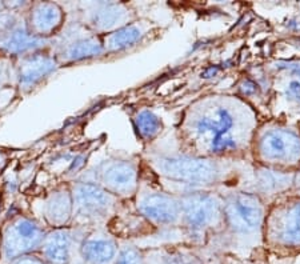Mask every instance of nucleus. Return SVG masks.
I'll list each match as a JSON object with an SVG mask.
<instances>
[{"instance_id":"1","label":"nucleus","mask_w":300,"mask_h":264,"mask_svg":"<svg viewBox=\"0 0 300 264\" xmlns=\"http://www.w3.org/2000/svg\"><path fill=\"white\" fill-rule=\"evenodd\" d=\"M235 114L223 104L204 108L195 120V134L203 140L211 154L223 155L238 146L235 138Z\"/></svg>"},{"instance_id":"2","label":"nucleus","mask_w":300,"mask_h":264,"mask_svg":"<svg viewBox=\"0 0 300 264\" xmlns=\"http://www.w3.org/2000/svg\"><path fill=\"white\" fill-rule=\"evenodd\" d=\"M46 228L39 220L30 216H18L4 228L2 236V264L28 254H36L47 235Z\"/></svg>"},{"instance_id":"3","label":"nucleus","mask_w":300,"mask_h":264,"mask_svg":"<svg viewBox=\"0 0 300 264\" xmlns=\"http://www.w3.org/2000/svg\"><path fill=\"white\" fill-rule=\"evenodd\" d=\"M154 167L167 179L195 186L215 183L220 176L219 167L214 162L186 155L160 156L154 160Z\"/></svg>"},{"instance_id":"4","label":"nucleus","mask_w":300,"mask_h":264,"mask_svg":"<svg viewBox=\"0 0 300 264\" xmlns=\"http://www.w3.org/2000/svg\"><path fill=\"white\" fill-rule=\"evenodd\" d=\"M74 200V218L100 222L111 215L116 206V196L111 195L98 183L78 182L71 187Z\"/></svg>"},{"instance_id":"5","label":"nucleus","mask_w":300,"mask_h":264,"mask_svg":"<svg viewBox=\"0 0 300 264\" xmlns=\"http://www.w3.org/2000/svg\"><path fill=\"white\" fill-rule=\"evenodd\" d=\"M56 44L55 58L59 64H71L75 62L91 59L104 54L103 43L99 36L91 31H80L79 27L68 28L58 39L52 38V46Z\"/></svg>"},{"instance_id":"6","label":"nucleus","mask_w":300,"mask_h":264,"mask_svg":"<svg viewBox=\"0 0 300 264\" xmlns=\"http://www.w3.org/2000/svg\"><path fill=\"white\" fill-rule=\"evenodd\" d=\"M223 212L232 230L240 235L255 234L264 223V208L259 196L248 192L232 195Z\"/></svg>"},{"instance_id":"7","label":"nucleus","mask_w":300,"mask_h":264,"mask_svg":"<svg viewBox=\"0 0 300 264\" xmlns=\"http://www.w3.org/2000/svg\"><path fill=\"white\" fill-rule=\"evenodd\" d=\"M222 212V202L211 194L194 192L180 200V215L192 234H200L214 226Z\"/></svg>"},{"instance_id":"8","label":"nucleus","mask_w":300,"mask_h":264,"mask_svg":"<svg viewBox=\"0 0 300 264\" xmlns=\"http://www.w3.org/2000/svg\"><path fill=\"white\" fill-rule=\"evenodd\" d=\"M96 176L99 182L98 184L111 195L130 198L136 194L139 171L134 162L123 159L104 162L98 168Z\"/></svg>"},{"instance_id":"9","label":"nucleus","mask_w":300,"mask_h":264,"mask_svg":"<svg viewBox=\"0 0 300 264\" xmlns=\"http://www.w3.org/2000/svg\"><path fill=\"white\" fill-rule=\"evenodd\" d=\"M14 63V78L20 91H31L60 67L55 55L47 50L20 56Z\"/></svg>"},{"instance_id":"10","label":"nucleus","mask_w":300,"mask_h":264,"mask_svg":"<svg viewBox=\"0 0 300 264\" xmlns=\"http://www.w3.org/2000/svg\"><path fill=\"white\" fill-rule=\"evenodd\" d=\"M260 156L270 163L294 164L300 160V136L286 128H270L258 143Z\"/></svg>"},{"instance_id":"11","label":"nucleus","mask_w":300,"mask_h":264,"mask_svg":"<svg viewBox=\"0 0 300 264\" xmlns=\"http://www.w3.org/2000/svg\"><path fill=\"white\" fill-rule=\"evenodd\" d=\"M86 27L94 34H111L127 26L130 10L126 4L115 2H99L86 7Z\"/></svg>"},{"instance_id":"12","label":"nucleus","mask_w":300,"mask_h":264,"mask_svg":"<svg viewBox=\"0 0 300 264\" xmlns=\"http://www.w3.org/2000/svg\"><path fill=\"white\" fill-rule=\"evenodd\" d=\"M52 39H43L28 31L26 22H18L0 35V54L11 59L28 55L32 52L48 50Z\"/></svg>"},{"instance_id":"13","label":"nucleus","mask_w":300,"mask_h":264,"mask_svg":"<svg viewBox=\"0 0 300 264\" xmlns=\"http://www.w3.org/2000/svg\"><path fill=\"white\" fill-rule=\"evenodd\" d=\"M64 18L63 8L59 4L54 2H36L30 4L26 24L32 35L52 39V36L63 27Z\"/></svg>"},{"instance_id":"14","label":"nucleus","mask_w":300,"mask_h":264,"mask_svg":"<svg viewBox=\"0 0 300 264\" xmlns=\"http://www.w3.org/2000/svg\"><path fill=\"white\" fill-rule=\"evenodd\" d=\"M75 243V232L72 228H51L47 231L38 254L47 264H72Z\"/></svg>"},{"instance_id":"15","label":"nucleus","mask_w":300,"mask_h":264,"mask_svg":"<svg viewBox=\"0 0 300 264\" xmlns=\"http://www.w3.org/2000/svg\"><path fill=\"white\" fill-rule=\"evenodd\" d=\"M138 210L148 222L156 226H170L179 219L180 202L167 194L151 192L142 195Z\"/></svg>"},{"instance_id":"16","label":"nucleus","mask_w":300,"mask_h":264,"mask_svg":"<svg viewBox=\"0 0 300 264\" xmlns=\"http://www.w3.org/2000/svg\"><path fill=\"white\" fill-rule=\"evenodd\" d=\"M268 226L276 242L286 246H300V202L275 210L268 219Z\"/></svg>"},{"instance_id":"17","label":"nucleus","mask_w":300,"mask_h":264,"mask_svg":"<svg viewBox=\"0 0 300 264\" xmlns=\"http://www.w3.org/2000/svg\"><path fill=\"white\" fill-rule=\"evenodd\" d=\"M43 219L51 228L68 227L67 224L74 218V200L71 187L62 186L55 188L46 196L42 206Z\"/></svg>"},{"instance_id":"18","label":"nucleus","mask_w":300,"mask_h":264,"mask_svg":"<svg viewBox=\"0 0 300 264\" xmlns=\"http://www.w3.org/2000/svg\"><path fill=\"white\" fill-rule=\"evenodd\" d=\"M79 255L84 264H114L119 255L114 238L96 232L84 238L79 246Z\"/></svg>"},{"instance_id":"19","label":"nucleus","mask_w":300,"mask_h":264,"mask_svg":"<svg viewBox=\"0 0 300 264\" xmlns=\"http://www.w3.org/2000/svg\"><path fill=\"white\" fill-rule=\"evenodd\" d=\"M146 31L140 24L128 23L127 26L118 28L116 31L104 36V39L102 40L104 54H115L132 48L140 43Z\"/></svg>"},{"instance_id":"20","label":"nucleus","mask_w":300,"mask_h":264,"mask_svg":"<svg viewBox=\"0 0 300 264\" xmlns=\"http://www.w3.org/2000/svg\"><path fill=\"white\" fill-rule=\"evenodd\" d=\"M291 183V176L274 168L262 167L255 172V190L262 194H278Z\"/></svg>"},{"instance_id":"21","label":"nucleus","mask_w":300,"mask_h":264,"mask_svg":"<svg viewBox=\"0 0 300 264\" xmlns=\"http://www.w3.org/2000/svg\"><path fill=\"white\" fill-rule=\"evenodd\" d=\"M134 126L140 138L144 140L155 139L163 128V123L159 116L150 110H142L138 112L134 118Z\"/></svg>"},{"instance_id":"22","label":"nucleus","mask_w":300,"mask_h":264,"mask_svg":"<svg viewBox=\"0 0 300 264\" xmlns=\"http://www.w3.org/2000/svg\"><path fill=\"white\" fill-rule=\"evenodd\" d=\"M114 264H144V258L138 248L126 247L119 252Z\"/></svg>"},{"instance_id":"23","label":"nucleus","mask_w":300,"mask_h":264,"mask_svg":"<svg viewBox=\"0 0 300 264\" xmlns=\"http://www.w3.org/2000/svg\"><path fill=\"white\" fill-rule=\"evenodd\" d=\"M14 59L0 54V88L10 83L11 76L14 75Z\"/></svg>"},{"instance_id":"24","label":"nucleus","mask_w":300,"mask_h":264,"mask_svg":"<svg viewBox=\"0 0 300 264\" xmlns=\"http://www.w3.org/2000/svg\"><path fill=\"white\" fill-rule=\"evenodd\" d=\"M10 264H47L44 262L42 256L36 252V254H28V255H23L18 258V259L12 260Z\"/></svg>"},{"instance_id":"25","label":"nucleus","mask_w":300,"mask_h":264,"mask_svg":"<svg viewBox=\"0 0 300 264\" xmlns=\"http://www.w3.org/2000/svg\"><path fill=\"white\" fill-rule=\"evenodd\" d=\"M164 264H195V262L191 259H188L187 256L174 255V256H168V258H166Z\"/></svg>"},{"instance_id":"26","label":"nucleus","mask_w":300,"mask_h":264,"mask_svg":"<svg viewBox=\"0 0 300 264\" xmlns=\"http://www.w3.org/2000/svg\"><path fill=\"white\" fill-rule=\"evenodd\" d=\"M290 92L294 94L295 96L300 95V83L299 82H292V83L290 84Z\"/></svg>"},{"instance_id":"27","label":"nucleus","mask_w":300,"mask_h":264,"mask_svg":"<svg viewBox=\"0 0 300 264\" xmlns=\"http://www.w3.org/2000/svg\"><path fill=\"white\" fill-rule=\"evenodd\" d=\"M6 10V6H4V3H0V14Z\"/></svg>"},{"instance_id":"28","label":"nucleus","mask_w":300,"mask_h":264,"mask_svg":"<svg viewBox=\"0 0 300 264\" xmlns=\"http://www.w3.org/2000/svg\"><path fill=\"white\" fill-rule=\"evenodd\" d=\"M299 183H300V176H299Z\"/></svg>"}]
</instances>
